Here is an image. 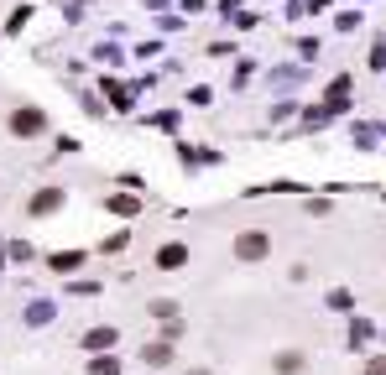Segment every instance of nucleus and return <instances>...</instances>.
<instances>
[{
    "instance_id": "f257e3e1",
    "label": "nucleus",
    "mask_w": 386,
    "mask_h": 375,
    "mask_svg": "<svg viewBox=\"0 0 386 375\" xmlns=\"http://www.w3.org/2000/svg\"><path fill=\"white\" fill-rule=\"evenodd\" d=\"M235 256L241 261H261L266 256V235H241L235 240Z\"/></svg>"
},
{
    "instance_id": "f03ea898",
    "label": "nucleus",
    "mask_w": 386,
    "mask_h": 375,
    "mask_svg": "<svg viewBox=\"0 0 386 375\" xmlns=\"http://www.w3.org/2000/svg\"><path fill=\"white\" fill-rule=\"evenodd\" d=\"M11 130H16V136H37V130H42V115L37 110H16L11 115Z\"/></svg>"
},
{
    "instance_id": "7ed1b4c3",
    "label": "nucleus",
    "mask_w": 386,
    "mask_h": 375,
    "mask_svg": "<svg viewBox=\"0 0 386 375\" xmlns=\"http://www.w3.org/2000/svg\"><path fill=\"white\" fill-rule=\"evenodd\" d=\"M183 261H188V250H183V245H167L162 256H157V266H162V271H178Z\"/></svg>"
},
{
    "instance_id": "20e7f679",
    "label": "nucleus",
    "mask_w": 386,
    "mask_h": 375,
    "mask_svg": "<svg viewBox=\"0 0 386 375\" xmlns=\"http://www.w3.org/2000/svg\"><path fill=\"white\" fill-rule=\"evenodd\" d=\"M58 198H63V193H58V188H47V193H42V198H37V214H47V209H58Z\"/></svg>"
},
{
    "instance_id": "39448f33",
    "label": "nucleus",
    "mask_w": 386,
    "mask_h": 375,
    "mask_svg": "<svg viewBox=\"0 0 386 375\" xmlns=\"http://www.w3.org/2000/svg\"><path fill=\"white\" fill-rule=\"evenodd\" d=\"M110 344H115L110 328H104V333H89V350H110Z\"/></svg>"
},
{
    "instance_id": "423d86ee",
    "label": "nucleus",
    "mask_w": 386,
    "mask_h": 375,
    "mask_svg": "<svg viewBox=\"0 0 386 375\" xmlns=\"http://www.w3.org/2000/svg\"><path fill=\"white\" fill-rule=\"evenodd\" d=\"M370 375H386V359H376V365H370Z\"/></svg>"
}]
</instances>
